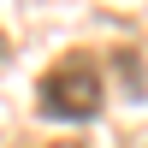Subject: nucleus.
<instances>
[{
  "label": "nucleus",
  "mask_w": 148,
  "mask_h": 148,
  "mask_svg": "<svg viewBox=\"0 0 148 148\" xmlns=\"http://www.w3.org/2000/svg\"><path fill=\"white\" fill-rule=\"evenodd\" d=\"M101 65H95L89 53H65L53 71L42 77V89H36V101H42L47 119H89L101 113Z\"/></svg>",
  "instance_id": "obj_1"
},
{
  "label": "nucleus",
  "mask_w": 148,
  "mask_h": 148,
  "mask_svg": "<svg viewBox=\"0 0 148 148\" xmlns=\"http://www.w3.org/2000/svg\"><path fill=\"white\" fill-rule=\"evenodd\" d=\"M47 148H83V142H47Z\"/></svg>",
  "instance_id": "obj_2"
}]
</instances>
